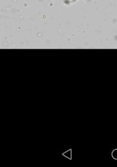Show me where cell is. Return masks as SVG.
<instances>
[{
    "label": "cell",
    "mask_w": 117,
    "mask_h": 167,
    "mask_svg": "<svg viewBox=\"0 0 117 167\" xmlns=\"http://www.w3.org/2000/svg\"><path fill=\"white\" fill-rule=\"evenodd\" d=\"M112 156L115 159H117V150H114L113 152H112Z\"/></svg>",
    "instance_id": "cell-1"
}]
</instances>
